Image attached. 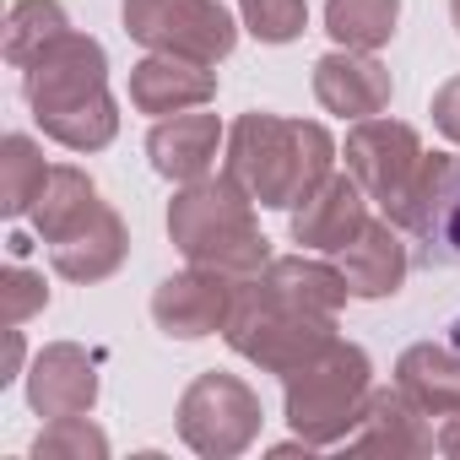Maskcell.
Here are the masks:
<instances>
[{
  "label": "cell",
  "instance_id": "6da1fadb",
  "mask_svg": "<svg viewBox=\"0 0 460 460\" xmlns=\"http://www.w3.org/2000/svg\"><path fill=\"white\" fill-rule=\"evenodd\" d=\"M341 146L320 119H288L271 109H250L227 125L222 173L244 184L261 211H293L336 173Z\"/></svg>",
  "mask_w": 460,
  "mask_h": 460
},
{
  "label": "cell",
  "instance_id": "7a4b0ae2",
  "mask_svg": "<svg viewBox=\"0 0 460 460\" xmlns=\"http://www.w3.org/2000/svg\"><path fill=\"white\" fill-rule=\"evenodd\" d=\"M261 206L227 173H206L173 190L168 200V239L184 266H206L234 282H255L271 266V239L261 234Z\"/></svg>",
  "mask_w": 460,
  "mask_h": 460
},
{
  "label": "cell",
  "instance_id": "3957f363",
  "mask_svg": "<svg viewBox=\"0 0 460 460\" xmlns=\"http://www.w3.org/2000/svg\"><path fill=\"white\" fill-rule=\"evenodd\" d=\"M374 395V358L358 341H331L314 363L282 379V417L314 449H341Z\"/></svg>",
  "mask_w": 460,
  "mask_h": 460
},
{
  "label": "cell",
  "instance_id": "277c9868",
  "mask_svg": "<svg viewBox=\"0 0 460 460\" xmlns=\"http://www.w3.org/2000/svg\"><path fill=\"white\" fill-rule=\"evenodd\" d=\"M222 341L244 363H255L261 374L288 379L336 341V314L304 309V304L282 298L277 288H266L255 277V282H239V298H234V314L222 325Z\"/></svg>",
  "mask_w": 460,
  "mask_h": 460
},
{
  "label": "cell",
  "instance_id": "5b68a950",
  "mask_svg": "<svg viewBox=\"0 0 460 460\" xmlns=\"http://www.w3.org/2000/svg\"><path fill=\"white\" fill-rule=\"evenodd\" d=\"M173 428H179V444L200 460H239L244 449H255L266 428V406L250 379L206 368L184 385L173 406Z\"/></svg>",
  "mask_w": 460,
  "mask_h": 460
},
{
  "label": "cell",
  "instance_id": "8992f818",
  "mask_svg": "<svg viewBox=\"0 0 460 460\" xmlns=\"http://www.w3.org/2000/svg\"><path fill=\"white\" fill-rule=\"evenodd\" d=\"M125 33L152 55H184L222 66L239 49V17L222 0H119Z\"/></svg>",
  "mask_w": 460,
  "mask_h": 460
},
{
  "label": "cell",
  "instance_id": "52a82bcc",
  "mask_svg": "<svg viewBox=\"0 0 460 460\" xmlns=\"http://www.w3.org/2000/svg\"><path fill=\"white\" fill-rule=\"evenodd\" d=\"M385 217L428 250V261L460 266V146L422 152L411 184L401 190V200Z\"/></svg>",
  "mask_w": 460,
  "mask_h": 460
},
{
  "label": "cell",
  "instance_id": "ba28073f",
  "mask_svg": "<svg viewBox=\"0 0 460 460\" xmlns=\"http://www.w3.org/2000/svg\"><path fill=\"white\" fill-rule=\"evenodd\" d=\"M98 93H109V49L93 33H66L60 44H49L28 71H22V98L33 109V119L66 114L93 103Z\"/></svg>",
  "mask_w": 460,
  "mask_h": 460
},
{
  "label": "cell",
  "instance_id": "9c48e42d",
  "mask_svg": "<svg viewBox=\"0 0 460 460\" xmlns=\"http://www.w3.org/2000/svg\"><path fill=\"white\" fill-rule=\"evenodd\" d=\"M341 163L347 173L368 190V200L379 211H390L401 200V190L411 184L417 163H422V136L406 119L374 114V119H352L347 141H341Z\"/></svg>",
  "mask_w": 460,
  "mask_h": 460
},
{
  "label": "cell",
  "instance_id": "30bf717a",
  "mask_svg": "<svg viewBox=\"0 0 460 460\" xmlns=\"http://www.w3.org/2000/svg\"><path fill=\"white\" fill-rule=\"evenodd\" d=\"M234 298H239L234 277L184 266L152 288V325L168 341H206V336H222L227 314H234Z\"/></svg>",
  "mask_w": 460,
  "mask_h": 460
},
{
  "label": "cell",
  "instance_id": "8fae6325",
  "mask_svg": "<svg viewBox=\"0 0 460 460\" xmlns=\"http://www.w3.org/2000/svg\"><path fill=\"white\" fill-rule=\"evenodd\" d=\"M22 395L28 411L55 422V417H82L98 406V363L87 347L76 341H49L33 352L28 374H22Z\"/></svg>",
  "mask_w": 460,
  "mask_h": 460
},
{
  "label": "cell",
  "instance_id": "7c38bea8",
  "mask_svg": "<svg viewBox=\"0 0 460 460\" xmlns=\"http://www.w3.org/2000/svg\"><path fill=\"white\" fill-rule=\"evenodd\" d=\"M368 217H374V211H368V190L341 168V173H331L309 200H298V206L288 211V234H293V244L309 250V255H336V250H347V244L363 234Z\"/></svg>",
  "mask_w": 460,
  "mask_h": 460
},
{
  "label": "cell",
  "instance_id": "4fadbf2b",
  "mask_svg": "<svg viewBox=\"0 0 460 460\" xmlns=\"http://www.w3.org/2000/svg\"><path fill=\"white\" fill-rule=\"evenodd\" d=\"M130 109L136 114H152V119H168V114H184V109H206L217 98V66L206 60H184V55H141L130 66Z\"/></svg>",
  "mask_w": 460,
  "mask_h": 460
},
{
  "label": "cell",
  "instance_id": "5bb4252c",
  "mask_svg": "<svg viewBox=\"0 0 460 460\" xmlns=\"http://www.w3.org/2000/svg\"><path fill=\"white\" fill-rule=\"evenodd\" d=\"M341 449L406 460V455H433V449H438V433H433L428 411H422L401 385H390V390L374 385V395H368V406H363V417H358V428L347 433Z\"/></svg>",
  "mask_w": 460,
  "mask_h": 460
},
{
  "label": "cell",
  "instance_id": "9a60e30c",
  "mask_svg": "<svg viewBox=\"0 0 460 460\" xmlns=\"http://www.w3.org/2000/svg\"><path fill=\"white\" fill-rule=\"evenodd\" d=\"M314 98H320V109L336 114V119H374V114L390 109L395 82H390V71H385L374 55L336 44L331 55L314 60Z\"/></svg>",
  "mask_w": 460,
  "mask_h": 460
},
{
  "label": "cell",
  "instance_id": "2e32d148",
  "mask_svg": "<svg viewBox=\"0 0 460 460\" xmlns=\"http://www.w3.org/2000/svg\"><path fill=\"white\" fill-rule=\"evenodd\" d=\"M336 266L352 288L358 304H379V298H395L406 288V271H411V255H406V234L390 222V217H368L363 234L336 250Z\"/></svg>",
  "mask_w": 460,
  "mask_h": 460
},
{
  "label": "cell",
  "instance_id": "e0dca14e",
  "mask_svg": "<svg viewBox=\"0 0 460 460\" xmlns=\"http://www.w3.org/2000/svg\"><path fill=\"white\" fill-rule=\"evenodd\" d=\"M222 146H227V130H222V119L206 114V109L168 114V119H157L152 136H146V157H152V168H157L168 184L206 179V173L217 168Z\"/></svg>",
  "mask_w": 460,
  "mask_h": 460
},
{
  "label": "cell",
  "instance_id": "ac0fdd59",
  "mask_svg": "<svg viewBox=\"0 0 460 460\" xmlns=\"http://www.w3.org/2000/svg\"><path fill=\"white\" fill-rule=\"evenodd\" d=\"M125 261H130V227H125V217H119L109 200L76 227V234H66L60 244H49L55 277H66V282H76V288L109 282Z\"/></svg>",
  "mask_w": 460,
  "mask_h": 460
},
{
  "label": "cell",
  "instance_id": "d6986e66",
  "mask_svg": "<svg viewBox=\"0 0 460 460\" xmlns=\"http://www.w3.org/2000/svg\"><path fill=\"white\" fill-rule=\"evenodd\" d=\"M395 385L428 417H449L460 406V347H449V341H411L395 358Z\"/></svg>",
  "mask_w": 460,
  "mask_h": 460
},
{
  "label": "cell",
  "instance_id": "ffe728a7",
  "mask_svg": "<svg viewBox=\"0 0 460 460\" xmlns=\"http://www.w3.org/2000/svg\"><path fill=\"white\" fill-rule=\"evenodd\" d=\"M98 206H103V200H98L93 173L76 168V163H55L49 179H44V190H39V200H33V211H28V222H33V234H39L44 244H60L66 234H76V227H82Z\"/></svg>",
  "mask_w": 460,
  "mask_h": 460
},
{
  "label": "cell",
  "instance_id": "44dd1931",
  "mask_svg": "<svg viewBox=\"0 0 460 460\" xmlns=\"http://www.w3.org/2000/svg\"><path fill=\"white\" fill-rule=\"evenodd\" d=\"M71 33V17L60 0H12L6 12V33H0V55H6V66L28 71L49 44H60Z\"/></svg>",
  "mask_w": 460,
  "mask_h": 460
},
{
  "label": "cell",
  "instance_id": "7402d4cb",
  "mask_svg": "<svg viewBox=\"0 0 460 460\" xmlns=\"http://www.w3.org/2000/svg\"><path fill=\"white\" fill-rule=\"evenodd\" d=\"M401 28V0H325V33L341 49L379 55Z\"/></svg>",
  "mask_w": 460,
  "mask_h": 460
},
{
  "label": "cell",
  "instance_id": "603a6c76",
  "mask_svg": "<svg viewBox=\"0 0 460 460\" xmlns=\"http://www.w3.org/2000/svg\"><path fill=\"white\" fill-rule=\"evenodd\" d=\"M55 163H44V146L22 130H12L6 141H0V211L6 217H28L44 179H49Z\"/></svg>",
  "mask_w": 460,
  "mask_h": 460
},
{
  "label": "cell",
  "instance_id": "cb8c5ba5",
  "mask_svg": "<svg viewBox=\"0 0 460 460\" xmlns=\"http://www.w3.org/2000/svg\"><path fill=\"white\" fill-rule=\"evenodd\" d=\"M39 130H44L55 146H66V152H103V146H114V136H119V98H114V93H98V98L82 103V109H66V114L39 119Z\"/></svg>",
  "mask_w": 460,
  "mask_h": 460
},
{
  "label": "cell",
  "instance_id": "d4e9b609",
  "mask_svg": "<svg viewBox=\"0 0 460 460\" xmlns=\"http://www.w3.org/2000/svg\"><path fill=\"white\" fill-rule=\"evenodd\" d=\"M109 433L93 422V411H82V417H55V422H44V433L33 438V460H109Z\"/></svg>",
  "mask_w": 460,
  "mask_h": 460
},
{
  "label": "cell",
  "instance_id": "484cf974",
  "mask_svg": "<svg viewBox=\"0 0 460 460\" xmlns=\"http://www.w3.org/2000/svg\"><path fill=\"white\" fill-rule=\"evenodd\" d=\"M239 22L261 44H293L309 28V0H239Z\"/></svg>",
  "mask_w": 460,
  "mask_h": 460
},
{
  "label": "cell",
  "instance_id": "4316f807",
  "mask_svg": "<svg viewBox=\"0 0 460 460\" xmlns=\"http://www.w3.org/2000/svg\"><path fill=\"white\" fill-rule=\"evenodd\" d=\"M0 298H6V325H28L33 314L49 309V282H44V271L12 261L0 271Z\"/></svg>",
  "mask_w": 460,
  "mask_h": 460
},
{
  "label": "cell",
  "instance_id": "83f0119b",
  "mask_svg": "<svg viewBox=\"0 0 460 460\" xmlns=\"http://www.w3.org/2000/svg\"><path fill=\"white\" fill-rule=\"evenodd\" d=\"M428 114H433V130H438L449 146H460V76H449V82L433 87Z\"/></svg>",
  "mask_w": 460,
  "mask_h": 460
},
{
  "label": "cell",
  "instance_id": "f1b7e54d",
  "mask_svg": "<svg viewBox=\"0 0 460 460\" xmlns=\"http://www.w3.org/2000/svg\"><path fill=\"white\" fill-rule=\"evenodd\" d=\"M28 374V341H22V325H6V363H0V385H17Z\"/></svg>",
  "mask_w": 460,
  "mask_h": 460
},
{
  "label": "cell",
  "instance_id": "f546056e",
  "mask_svg": "<svg viewBox=\"0 0 460 460\" xmlns=\"http://www.w3.org/2000/svg\"><path fill=\"white\" fill-rule=\"evenodd\" d=\"M438 455H449V460H460V406L449 411V417H438Z\"/></svg>",
  "mask_w": 460,
  "mask_h": 460
},
{
  "label": "cell",
  "instance_id": "4dcf8cb0",
  "mask_svg": "<svg viewBox=\"0 0 460 460\" xmlns=\"http://www.w3.org/2000/svg\"><path fill=\"white\" fill-rule=\"evenodd\" d=\"M449 17H455V33H460V0H449Z\"/></svg>",
  "mask_w": 460,
  "mask_h": 460
}]
</instances>
